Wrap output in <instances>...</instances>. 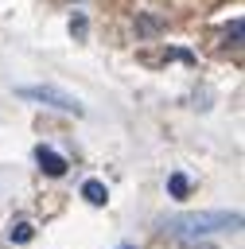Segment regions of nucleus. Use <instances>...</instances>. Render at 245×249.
<instances>
[{
	"mask_svg": "<svg viewBox=\"0 0 245 249\" xmlns=\"http://www.w3.org/2000/svg\"><path fill=\"white\" fill-rule=\"evenodd\" d=\"M35 160H39V167L47 171V175H66V160L54 152V148H47V144H39L35 148Z\"/></svg>",
	"mask_w": 245,
	"mask_h": 249,
	"instance_id": "7ed1b4c3",
	"label": "nucleus"
},
{
	"mask_svg": "<svg viewBox=\"0 0 245 249\" xmlns=\"http://www.w3.org/2000/svg\"><path fill=\"white\" fill-rule=\"evenodd\" d=\"M82 195H86V202H93V206H105V198H109V191H105V183H97V179H86V187H82Z\"/></svg>",
	"mask_w": 245,
	"mask_h": 249,
	"instance_id": "20e7f679",
	"label": "nucleus"
},
{
	"mask_svg": "<svg viewBox=\"0 0 245 249\" xmlns=\"http://www.w3.org/2000/svg\"><path fill=\"white\" fill-rule=\"evenodd\" d=\"M117 249H136V245H117Z\"/></svg>",
	"mask_w": 245,
	"mask_h": 249,
	"instance_id": "0eeeda50",
	"label": "nucleus"
},
{
	"mask_svg": "<svg viewBox=\"0 0 245 249\" xmlns=\"http://www.w3.org/2000/svg\"><path fill=\"white\" fill-rule=\"evenodd\" d=\"M19 97H31V101H39V105H54V109H62V113H82V101L74 97V93H66V89H54V86H19Z\"/></svg>",
	"mask_w": 245,
	"mask_h": 249,
	"instance_id": "f03ea898",
	"label": "nucleus"
},
{
	"mask_svg": "<svg viewBox=\"0 0 245 249\" xmlns=\"http://www.w3.org/2000/svg\"><path fill=\"white\" fill-rule=\"evenodd\" d=\"M241 222V214L233 210H202V214H179L167 222V230L179 237V241H198L206 233H218V230H233Z\"/></svg>",
	"mask_w": 245,
	"mask_h": 249,
	"instance_id": "f257e3e1",
	"label": "nucleus"
},
{
	"mask_svg": "<svg viewBox=\"0 0 245 249\" xmlns=\"http://www.w3.org/2000/svg\"><path fill=\"white\" fill-rule=\"evenodd\" d=\"M12 233V241H31V226L27 222H16V230H8Z\"/></svg>",
	"mask_w": 245,
	"mask_h": 249,
	"instance_id": "423d86ee",
	"label": "nucleus"
},
{
	"mask_svg": "<svg viewBox=\"0 0 245 249\" xmlns=\"http://www.w3.org/2000/svg\"><path fill=\"white\" fill-rule=\"evenodd\" d=\"M167 191H171V198H187V175L175 171V175L167 179Z\"/></svg>",
	"mask_w": 245,
	"mask_h": 249,
	"instance_id": "39448f33",
	"label": "nucleus"
}]
</instances>
